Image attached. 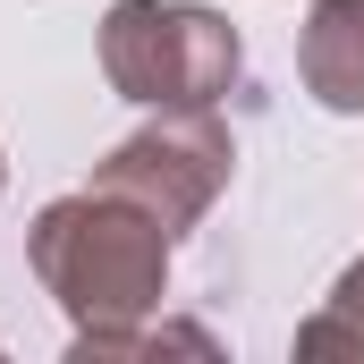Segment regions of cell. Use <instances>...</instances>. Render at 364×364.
<instances>
[{
    "label": "cell",
    "mask_w": 364,
    "mask_h": 364,
    "mask_svg": "<svg viewBox=\"0 0 364 364\" xmlns=\"http://www.w3.org/2000/svg\"><path fill=\"white\" fill-rule=\"evenodd\" d=\"M26 255H34V279L51 288V305L77 322V356L136 331L170 288V229L119 186H77L43 203L26 229Z\"/></svg>",
    "instance_id": "obj_1"
},
{
    "label": "cell",
    "mask_w": 364,
    "mask_h": 364,
    "mask_svg": "<svg viewBox=\"0 0 364 364\" xmlns=\"http://www.w3.org/2000/svg\"><path fill=\"white\" fill-rule=\"evenodd\" d=\"M246 43L203 0H119L102 17V77L144 110H212L237 85Z\"/></svg>",
    "instance_id": "obj_2"
},
{
    "label": "cell",
    "mask_w": 364,
    "mask_h": 364,
    "mask_svg": "<svg viewBox=\"0 0 364 364\" xmlns=\"http://www.w3.org/2000/svg\"><path fill=\"white\" fill-rule=\"evenodd\" d=\"M229 127L212 119V110H161L144 136H127L102 170H93V186H119V195H136L170 237L178 229H195L203 212H212V195L229 186Z\"/></svg>",
    "instance_id": "obj_3"
},
{
    "label": "cell",
    "mask_w": 364,
    "mask_h": 364,
    "mask_svg": "<svg viewBox=\"0 0 364 364\" xmlns=\"http://www.w3.org/2000/svg\"><path fill=\"white\" fill-rule=\"evenodd\" d=\"M296 77L322 110L356 119L364 110V0H314L296 34Z\"/></svg>",
    "instance_id": "obj_4"
},
{
    "label": "cell",
    "mask_w": 364,
    "mask_h": 364,
    "mask_svg": "<svg viewBox=\"0 0 364 364\" xmlns=\"http://www.w3.org/2000/svg\"><path fill=\"white\" fill-rule=\"evenodd\" d=\"M296 356H364V263L339 272V288L322 296V314L296 331Z\"/></svg>",
    "instance_id": "obj_5"
}]
</instances>
